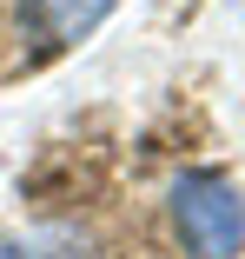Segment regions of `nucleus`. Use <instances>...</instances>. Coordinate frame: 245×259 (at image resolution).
<instances>
[{
	"label": "nucleus",
	"mask_w": 245,
	"mask_h": 259,
	"mask_svg": "<svg viewBox=\"0 0 245 259\" xmlns=\"http://www.w3.org/2000/svg\"><path fill=\"white\" fill-rule=\"evenodd\" d=\"M166 206H172V233L192 259H238L245 252V193L225 173H212V166L179 173Z\"/></svg>",
	"instance_id": "f257e3e1"
},
{
	"label": "nucleus",
	"mask_w": 245,
	"mask_h": 259,
	"mask_svg": "<svg viewBox=\"0 0 245 259\" xmlns=\"http://www.w3.org/2000/svg\"><path fill=\"white\" fill-rule=\"evenodd\" d=\"M0 259H100V246L80 226H27L0 239Z\"/></svg>",
	"instance_id": "7ed1b4c3"
},
{
	"label": "nucleus",
	"mask_w": 245,
	"mask_h": 259,
	"mask_svg": "<svg viewBox=\"0 0 245 259\" xmlns=\"http://www.w3.org/2000/svg\"><path fill=\"white\" fill-rule=\"evenodd\" d=\"M106 14H113V0H20V27L40 33V40H53V47L86 40Z\"/></svg>",
	"instance_id": "f03ea898"
}]
</instances>
